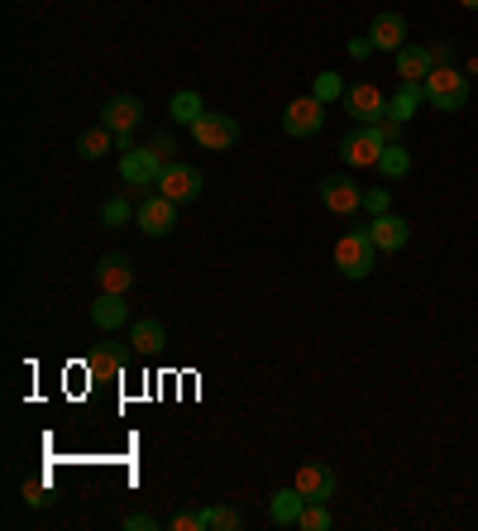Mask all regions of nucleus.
I'll return each mask as SVG.
<instances>
[{
    "mask_svg": "<svg viewBox=\"0 0 478 531\" xmlns=\"http://www.w3.org/2000/svg\"><path fill=\"white\" fill-rule=\"evenodd\" d=\"M373 254H378V244H373L369 230H345V235L335 240V268L345 273L349 283H364V278H369Z\"/></svg>",
    "mask_w": 478,
    "mask_h": 531,
    "instance_id": "f257e3e1",
    "label": "nucleus"
},
{
    "mask_svg": "<svg viewBox=\"0 0 478 531\" xmlns=\"http://www.w3.org/2000/svg\"><path fill=\"white\" fill-rule=\"evenodd\" d=\"M421 91H426V101H431L435 111L455 115L469 101V77L459 67H431V77L421 82Z\"/></svg>",
    "mask_w": 478,
    "mask_h": 531,
    "instance_id": "f03ea898",
    "label": "nucleus"
},
{
    "mask_svg": "<svg viewBox=\"0 0 478 531\" xmlns=\"http://www.w3.org/2000/svg\"><path fill=\"white\" fill-rule=\"evenodd\" d=\"M388 149V139L378 134V125H354V130L340 139V158L349 168H378V158Z\"/></svg>",
    "mask_w": 478,
    "mask_h": 531,
    "instance_id": "7ed1b4c3",
    "label": "nucleus"
},
{
    "mask_svg": "<svg viewBox=\"0 0 478 531\" xmlns=\"http://www.w3.org/2000/svg\"><path fill=\"white\" fill-rule=\"evenodd\" d=\"M187 130H192V139L201 144V149H211V154H225V149H235L239 144V125L220 111H206L196 125H187Z\"/></svg>",
    "mask_w": 478,
    "mask_h": 531,
    "instance_id": "20e7f679",
    "label": "nucleus"
},
{
    "mask_svg": "<svg viewBox=\"0 0 478 531\" xmlns=\"http://www.w3.org/2000/svg\"><path fill=\"white\" fill-rule=\"evenodd\" d=\"M321 125H326V101H316L311 91L297 96V101H287L283 130L292 134V139H311V134H321Z\"/></svg>",
    "mask_w": 478,
    "mask_h": 531,
    "instance_id": "39448f33",
    "label": "nucleus"
},
{
    "mask_svg": "<svg viewBox=\"0 0 478 531\" xmlns=\"http://www.w3.org/2000/svg\"><path fill=\"white\" fill-rule=\"evenodd\" d=\"M163 168H168V163H163V154H158V149H130V154L120 158V182H125V187H158V177H163Z\"/></svg>",
    "mask_w": 478,
    "mask_h": 531,
    "instance_id": "423d86ee",
    "label": "nucleus"
},
{
    "mask_svg": "<svg viewBox=\"0 0 478 531\" xmlns=\"http://www.w3.org/2000/svg\"><path fill=\"white\" fill-rule=\"evenodd\" d=\"M134 221H139V230L144 235H168V230H177V201L163 197V192H153V197H144L139 206H134Z\"/></svg>",
    "mask_w": 478,
    "mask_h": 531,
    "instance_id": "0eeeda50",
    "label": "nucleus"
},
{
    "mask_svg": "<svg viewBox=\"0 0 478 531\" xmlns=\"http://www.w3.org/2000/svg\"><path fill=\"white\" fill-rule=\"evenodd\" d=\"M345 111L354 115V125H378L388 115V96L373 87V82H354L345 91Z\"/></svg>",
    "mask_w": 478,
    "mask_h": 531,
    "instance_id": "6e6552de",
    "label": "nucleus"
},
{
    "mask_svg": "<svg viewBox=\"0 0 478 531\" xmlns=\"http://www.w3.org/2000/svg\"><path fill=\"white\" fill-rule=\"evenodd\" d=\"M321 206L335 216H354L364 206V187L354 177H321Z\"/></svg>",
    "mask_w": 478,
    "mask_h": 531,
    "instance_id": "1a4fd4ad",
    "label": "nucleus"
},
{
    "mask_svg": "<svg viewBox=\"0 0 478 531\" xmlns=\"http://www.w3.org/2000/svg\"><path fill=\"white\" fill-rule=\"evenodd\" d=\"M158 192H163V197H173L177 206H187V201L201 197V173H196L192 163H168L163 177H158Z\"/></svg>",
    "mask_w": 478,
    "mask_h": 531,
    "instance_id": "9d476101",
    "label": "nucleus"
},
{
    "mask_svg": "<svg viewBox=\"0 0 478 531\" xmlns=\"http://www.w3.org/2000/svg\"><path fill=\"white\" fill-rule=\"evenodd\" d=\"M297 493H302L306 503H330L335 498V469L321 465V460H306L297 469Z\"/></svg>",
    "mask_w": 478,
    "mask_h": 531,
    "instance_id": "9b49d317",
    "label": "nucleus"
},
{
    "mask_svg": "<svg viewBox=\"0 0 478 531\" xmlns=\"http://www.w3.org/2000/svg\"><path fill=\"white\" fill-rule=\"evenodd\" d=\"M139 120H144V101H139V96H110L106 111H101V125H106L110 134H134Z\"/></svg>",
    "mask_w": 478,
    "mask_h": 531,
    "instance_id": "f8f14e48",
    "label": "nucleus"
},
{
    "mask_svg": "<svg viewBox=\"0 0 478 531\" xmlns=\"http://www.w3.org/2000/svg\"><path fill=\"white\" fill-rule=\"evenodd\" d=\"M369 235H373V244H378V254H397V249H407V240H412V221L383 211V216H373Z\"/></svg>",
    "mask_w": 478,
    "mask_h": 531,
    "instance_id": "ddd939ff",
    "label": "nucleus"
},
{
    "mask_svg": "<svg viewBox=\"0 0 478 531\" xmlns=\"http://www.w3.org/2000/svg\"><path fill=\"white\" fill-rule=\"evenodd\" d=\"M369 39H373V48H383V53H397V48H407V20H402L397 10H383V15H373Z\"/></svg>",
    "mask_w": 478,
    "mask_h": 531,
    "instance_id": "4468645a",
    "label": "nucleus"
},
{
    "mask_svg": "<svg viewBox=\"0 0 478 531\" xmlns=\"http://www.w3.org/2000/svg\"><path fill=\"white\" fill-rule=\"evenodd\" d=\"M96 283L101 292H130L134 288V268L125 254H101V264H96Z\"/></svg>",
    "mask_w": 478,
    "mask_h": 531,
    "instance_id": "2eb2a0df",
    "label": "nucleus"
},
{
    "mask_svg": "<svg viewBox=\"0 0 478 531\" xmlns=\"http://www.w3.org/2000/svg\"><path fill=\"white\" fill-rule=\"evenodd\" d=\"M130 321V307H125V292H101L96 297V307H91V326L96 331H115V326H125Z\"/></svg>",
    "mask_w": 478,
    "mask_h": 531,
    "instance_id": "dca6fc26",
    "label": "nucleus"
},
{
    "mask_svg": "<svg viewBox=\"0 0 478 531\" xmlns=\"http://www.w3.org/2000/svg\"><path fill=\"white\" fill-rule=\"evenodd\" d=\"M302 508H306V498L297 493V484L278 488V493L268 498V517H273V527H297V522H302Z\"/></svg>",
    "mask_w": 478,
    "mask_h": 531,
    "instance_id": "f3484780",
    "label": "nucleus"
},
{
    "mask_svg": "<svg viewBox=\"0 0 478 531\" xmlns=\"http://www.w3.org/2000/svg\"><path fill=\"white\" fill-rule=\"evenodd\" d=\"M392 58H397V77H402V82H426V77H431V67H435L431 48H416V44L397 48Z\"/></svg>",
    "mask_w": 478,
    "mask_h": 531,
    "instance_id": "a211bd4d",
    "label": "nucleus"
},
{
    "mask_svg": "<svg viewBox=\"0 0 478 531\" xmlns=\"http://www.w3.org/2000/svg\"><path fill=\"white\" fill-rule=\"evenodd\" d=\"M130 345L139 354H158L163 345H168V331H163V321H153V316L134 321V326H130Z\"/></svg>",
    "mask_w": 478,
    "mask_h": 531,
    "instance_id": "6ab92c4d",
    "label": "nucleus"
},
{
    "mask_svg": "<svg viewBox=\"0 0 478 531\" xmlns=\"http://www.w3.org/2000/svg\"><path fill=\"white\" fill-rule=\"evenodd\" d=\"M120 369H125V354H120V345H110V340L101 345V350L87 354V374L91 378H115Z\"/></svg>",
    "mask_w": 478,
    "mask_h": 531,
    "instance_id": "aec40b11",
    "label": "nucleus"
},
{
    "mask_svg": "<svg viewBox=\"0 0 478 531\" xmlns=\"http://www.w3.org/2000/svg\"><path fill=\"white\" fill-rule=\"evenodd\" d=\"M421 101H426V91H421V82H402V91H397V96H388V115H392V120H402V125H407V120L416 115V106H421Z\"/></svg>",
    "mask_w": 478,
    "mask_h": 531,
    "instance_id": "412c9836",
    "label": "nucleus"
},
{
    "mask_svg": "<svg viewBox=\"0 0 478 531\" xmlns=\"http://www.w3.org/2000/svg\"><path fill=\"white\" fill-rule=\"evenodd\" d=\"M110 149H115V134H110L106 125H91V130L77 134V154L82 158H106Z\"/></svg>",
    "mask_w": 478,
    "mask_h": 531,
    "instance_id": "4be33fe9",
    "label": "nucleus"
},
{
    "mask_svg": "<svg viewBox=\"0 0 478 531\" xmlns=\"http://www.w3.org/2000/svg\"><path fill=\"white\" fill-rule=\"evenodd\" d=\"M168 115H173L177 125H196V120L206 115V106H201V96H196V91H173V101H168Z\"/></svg>",
    "mask_w": 478,
    "mask_h": 531,
    "instance_id": "5701e85b",
    "label": "nucleus"
},
{
    "mask_svg": "<svg viewBox=\"0 0 478 531\" xmlns=\"http://www.w3.org/2000/svg\"><path fill=\"white\" fill-rule=\"evenodd\" d=\"M378 173L388 177V182L407 177V173H412V149H402V144H388V149H383V158H378Z\"/></svg>",
    "mask_w": 478,
    "mask_h": 531,
    "instance_id": "b1692460",
    "label": "nucleus"
},
{
    "mask_svg": "<svg viewBox=\"0 0 478 531\" xmlns=\"http://www.w3.org/2000/svg\"><path fill=\"white\" fill-rule=\"evenodd\" d=\"M345 77H340V72H316V82H311V96H316V101H345Z\"/></svg>",
    "mask_w": 478,
    "mask_h": 531,
    "instance_id": "393cba45",
    "label": "nucleus"
},
{
    "mask_svg": "<svg viewBox=\"0 0 478 531\" xmlns=\"http://www.w3.org/2000/svg\"><path fill=\"white\" fill-rule=\"evenodd\" d=\"M125 221H134V206L125 197H110L106 206H101V225H106V230H120Z\"/></svg>",
    "mask_w": 478,
    "mask_h": 531,
    "instance_id": "a878e982",
    "label": "nucleus"
},
{
    "mask_svg": "<svg viewBox=\"0 0 478 531\" xmlns=\"http://www.w3.org/2000/svg\"><path fill=\"white\" fill-rule=\"evenodd\" d=\"M201 517H206V531H239L244 527V517H239L235 508H201Z\"/></svg>",
    "mask_w": 478,
    "mask_h": 531,
    "instance_id": "bb28decb",
    "label": "nucleus"
},
{
    "mask_svg": "<svg viewBox=\"0 0 478 531\" xmlns=\"http://www.w3.org/2000/svg\"><path fill=\"white\" fill-rule=\"evenodd\" d=\"M297 527H302V531H330V508H326V503H306Z\"/></svg>",
    "mask_w": 478,
    "mask_h": 531,
    "instance_id": "cd10ccee",
    "label": "nucleus"
},
{
    "mask_svg": "<svg viewBox=\"0 0 478 531\" xmlns=\"http://www.w3.org/2000/svg\"><path fill=\"white\" fill-rule=\"evenodd\" d=\"M364 211H369V216L392 211V192H388V187H369V192H364Z\"/></svg>",
    "mask_w": 478,
    "mask_h": 531,
    "instance_id": "c85d7f7f",
    "label": "nucleus"
},
{
    "mask_svg": "<svg viewBox=\"0 0 478 531\" xmlns=\"http://www.w3.org/2000/svg\"><path fill=\"white\" fill-rule=\"evenodd\" d=\"M173 531H206V517H201V512H177Z\"/></svg>",
    "mask_w": 478,
    "mask_h": 531,
    "instance_id": "c756f323",
    "label": "nucleus"
},
{
    "mask_svg": "<svg viewBox=\"0 0 478 531\" xmlns=\"http://www.w3.org/2000/svg\"><path fill=\"white\" fill-rule=\"evenodd\" d=\"M431 58H435V67H455V44H450V39L431 44Z\"/></svg>",
    "mask_w": 478,
    "mask_h": 531,
    "instance_id": "7c9ffc66",
    "label": "nucleus"
},
{
    "mask_svg": "<svg viewBox=\"0 0 478 531\" xmlns=\"http://www.w3.org/2000/svg\"><path fill=\"white\" fill-rule=\"evenodd\" d=\"M125 527H130V531H153L158 522H153L149 512H130V517H125Z\"/></svg>",
    "mask_w": 478,
    "mask_h": 531,
    "instance_id": "2f4dec72",
    "label": "nucleus"
},
{
    "mask_svg": "<svg viewBox=\"0 0 478 531\" xmlns=\"http://www.w3.org/2000/svg\"><path fill=\"white\" fill-rule=\"evenodd\" d=\"M397 130H402V120H392V115H383V120H378V134H383L388 144H397Z\"/></svg>",
    "mask_w": 478,
    "mask_h": 531,
    "instance_id": "473e14b6",
    "label": "nucleus"
},
{
    "mask_svg": "<svg viewBox=\"0 0 478 531\" xmlns=\"http://www.w3.org/2000/svg\"><path fill=\"white\" fill-rule=\"evenodd\" d=\"M24 498H29L34 508H44V503H48V498H44V484H24Z\"/></svg>",
    "mask_w": 478,
    "mask_h": 531,
    "instance_id": "72a5a7b5",
    "label": "nucleus"
},
{
    "mask_svg": "<svg viewBox=\"0 0 478 531\" xmlns=\"http://www.w3.org/2000/svg\"><path fill=\"white\" fill-rule=\"evenodd\" d=\"M373 53V39H354V44H349V58H369Z\"/></svg>",
    "mask_w": 478,
    "mask_h": 531,
    "instance_id": "f704fd0d",
    "label": "nucleus"
},
{
    "mask_svg": "<svg viewBox=\"0 0 478 531\" xmlns=\"http://www.w3.org/2000/svg\"><path fill=\"white\" fill-rule=\"evenodd\" d=\"M459 5H464V10H478V0H459Z\"/></svg>",
    "mask_w": 478,
    "mask_h": 531,
    "instance_id": "c9c22d12",
    "label": "nucleus"
}]
</instances>
